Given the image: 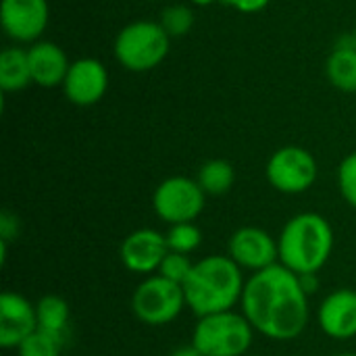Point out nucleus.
I'll use <instances>...</instances> for the list:
<instances>
[{"instance_id":"1","label":"nucleus","mask_w":356,"mask_h":356,"mask_svg":"<svg viewBox=\"0 0 356 356\" xmlns=\"http://www.w3.org/2000/svg\"><path fill=\"white\" fill-rule=\"evenodd\" d=\"M240 307L252 330L269 340H294L309 325V294L300 277L280 263L246 280Z\"/></svg>"},{"instance_id":"2","label":"nucleus","mask_w":356,"mask_h":356,"mask_svg":"<svg viewBox=\"0 0 356 356\" xmlns=\"http://www.w3.org/2000/svg\"><path fill=\"white\" fill-rule=\"evenodd\" d=\"M242 269L227 254H211L194 263L184 284L186 305L200 319L207 315L234 311L244 292Z\"/></svg>"},{"instance_id":"3","label":"nucleus","mask_w":356,"mask_h":356,"mask_svg":"<svg viewBox=\"0 0 356 356\" xmlns=\"http://www.w3.org/2000/svg\"><path fill=\"white\" fill-rule=\"evenodd\" d=\"M280 265L296 275L319 273L334 252V229L330 221L317 213H300L292 217L280 238Z\"/></svg>"},{"instance_id":"4","label":"nucleus","mask_w":356,"mask_h":356,"mask_svg":"<svg viewBox=\"0 0 356 356\" xmlns=\"http://www.w3.org/2000/svg\"><path fill=\"white\" fill-rule=\"evenodd\" d=\"M171 35L159 21H134L127 23L115 38V58L119 65L134 73L156 69L169 54Z\"/></svg>"},{"instance_id":"5","label":"nucleus","mask_w":356,"mask_h":356,"mask_svg":"<svg viewBox=\"0 0 356 356\" xmlns=\"http://www.w3.org/2000/svg\"><path fill=\"white\" fill-rule=\"evenodd\" d=\"M254 330L242 313L223 311L200 317L192 332V346L204 356H244L252 346Z\"/></svg>"},{"instance_id":"6","label":"nucleus","mask_w":356,"mask_h":356,"mask_svg":"<svg viewBox=\"0 0 356 356\" xmlns=\"http://www.w3.org/2000/svg\"><path fill=\"white\" fill-rule=\"evenodd\" d=\"M186 305L184 286L165 280L163 275H148L131 296V311L134 315L152 327L169 325L175 321Z\"/></svg>"},{"instance_id":"7","label":"nucleus","mask_w":356,"mask_h":356,"mask_svg":"<svg viewBox=\"0 0 356 356\" xmlns=\"http://www.w3.org/2000/svg\"><path fill=\"white\" fill-rule=\"evenodd\" d=\"M204 198L207 194L196 179L173 175L156 186L152 207L156 217L165 223H194V219L204 211Z\"/></svg>"},{"instance_id":"8","label":"nucleus","mask_w":356,"mask_h":356,"mask_svg":"<svg viewBox=\"0 0 356 356\" xmlns=\"http://www.w3.org/2000/svg\"><path fill=\"white\" fill-rule=\"evenodd\" d=\"M267 181L282 194H302L313 188L319 175L315 156L300 146H284L267 161Z\"/></svg>"},{"instance_id":"9","label":"nucleus","mask_w":356,"mask_h":356,"mask_svg":"<svg viewBox=\"0 0 356 356\" xmlns=\"http://www.w3.org/2000/svg\"><path fill=\"white\" fill-rule=\"evenodd\" d=\"M50 21L48 0H2L0 25L4 33L21 44L40 42Z\"/></svg>"},{"instance_id":"10","label":"nucleus","mask_w":356,"mask_h":356,"mask_svg":"<svg viewBox=\"0 0 356 356\" xmlns=\"http://www.w3.org/2000/svg\"><path fill=\"white\" fill-rule=\"evenodd\" d=\"M227 257L252 273L263 271L280 261L277 240L261 227H240L227 242Z\"/></svg>"},{"instance_id":"11","label":"nucleus","mask_w":356,"mask_h":356,"mask_svg":"<svg viewBox=\"0 0 356 356\" xmlns=\"http://www.w3.org/2000/svg\"><path fill=\"white\" fill-rule=\"evenodd\" d=\"M108 90L106 67L92 56H83L71 63L63 83L67 100L75 106H92L104 98Z\"/></svg>"},{"instance_id":"12","label":"nucleus","mask_w":356,"mask_h":356,"mask_svg":"<svg viewBox=\"0 0 356 356\" xmlns=\"http://www.w3.org/2000/svg\"><path fill=\"white\" fill-rule=\"evenodd\" d=\"M167 252L169 246L165 234L150 227L131 232L121 244V261L125 269L140 275H150L159 271Z\"/></svg>"},{"instance_id":"13","label":"nucleus","mask_w":356,"mask_h":356,"mask_svg":"<svg viewBox=\"0 0 356 356\" xmlns=\"http://www.w3.org/2000/svg\"><path fill=\"white\" fill-rule=\"evenodd\" d=\"M38 330L35 307L17 292H2L0 296V346L19 348L25 338Z\"/></svg>"},{"instance_id":"14","label":"nucleus","mask_w":356,"mask_h":356,"mask_svg":"<svg viewBox=\"0 0 356 356\" xmlns=\"http://www.w3.org/2000/svg\"><path fill=\"white\" fill-rule=\"evenodd\" d=\"M319 327L334 340H350L356 336V290L340 288L319 305Z\"/></svg>"},{"instance_id":"15","label":"nucleus","mask_w":356,"mask_h":356,"mask_svg":"<svg viewBox=\"0 0 356 356\" xmlns=\"http://www.w3.org/2000/svg\"><path fill=\"white\" fill-rule=\"evenodd\" d=\"M31 81L40 88H63L71 60L54 42H33L27 48Z\"/></svg>"},{"instance_id":"16","label":"nucleus","mask_w":356,"mask_h":356,"mask_svg":"<svg viewBox=\"0 0 356 356\" xmlns=\"http://www.w3.org/2000/svg\"><path fill=\"white\" fill-rule=\"evenodd\" d=\"M31 83L27 50L10 46L0 52V90L19 92Z\"/></svg>"},{"instance_id":"17","label":"nucleus","mask_w":356,"mask_h":356,"mask_svg":"<svg viewBox=\"0 0 356 356\" xmlns=\"http://www.w3.org/2000/svg\"><path fill=\"white\" fill-rule=\"evenodd\" d=\"M325 75L334 88L340 92H356V46L355 42L348 46H338L327 56Z\"/></svg>"},{"instance_id":"18","label":"nucleus","mask_w":356,"mask_h":356,"mask_svg":"<svg viewBox=\"0 0 356 356\" xmlns=\"http://www.w3.org/2000/svg\"><path fill=\"white\" fill-rule=\"evenodd\" d=\"M196 181L207 196H223L236 181V169L225 159H211L198 169Z\"/></svg>"},{"instance_id":"19","label":"nucleus","mask_w":356,"mask_h":356,"mask_svg":"<svg viewBox=\"0 0 356 356\" xmlns=\"http://www.w3.org/2000/svg\"><path fill=\"white\" fill-rule=\"evenodd\" d=\"M35 315H38V330H44L48 334L67 338L69 330V305L65 298L48 294L42 296L35 305Z\"/></svg>"},{"instance_id":"20","label":"nucleus","mask_w":356,"mask_h":356,"mask_svg":"<svg viewBox=\"0 0 356 356\" xmlns=\"http://www.w3.org/2000/svg\"><path fill=\"white\" fill-rule=\"evenodd\" d=\"M67 344V338L48 334L44 330H35L29 338L21 342L17 348L19 356H60Z\"/></svg>"},{"instance_id":"21","label":"nucleus","mask_w":356,"mask_h":356,"mask_svg":"<svg viewBox=\"0 0 356 356\" xmlns=\"http://www.w3.org/2000/svg\"><path fill=\"white\" fill-rule=\"evenodd\" d=\"M165 238H167L169 250L171 252H179V254H190V252H194L202 244V232L194 223L171 225L169 232L165 234Z\"/></svg>"},{"instance_id":"22","label":"nucleus","mask_w":356,"mask_h":356,"mask_svg":"<svg viewBox=\"0 0 356 356\" xmlns=\"http://www.w3.org/2000/svg\"><path fill=\"white\" fill-rule=\"evenodd\" d=\"M159 23L171 38L186 35L194 27V10L186 4H171L161 13Z\"/></svg>"},{"instance_id":"23","label":"nucleus","mask_w":356,"mask_h":356,"mask_svg":"<svg viewBox=\"0 0 356 356\" xmlns=\"http://www.w3.org/2000/svg\"><path fill=\"white\" fill-rule=\"evenodd\" d=\"M192 269H194V263L188 259V254H179V252H171L169 250L167 257L163 259V263H161V267H159L156 273L163 275L165 280L173 282V284L184 286L186 280L190 277Z\"/></svg>"},{"instance_id":"24","label":"nucleus","mask_w":356,"mask_h":356,"mask_svg":"<svg viewBox=\"0 0 356 356\" xmlns=\"http://www.w3.org/2000/svg\"><path fill=\"white\" fill-rule=\"evenodd\" d=\"M338 186L344 200L356 209V152H350L342 159L338 167Z\"/></svg>"},{"instance_id":"25","label":"nucleus","mask_w":356,"mask_h":356,"mask_svg":"<svg viewBox=\"0 0 356 356\" xmlns=\"http://www.w3.org/2000/svg\"><path fill=\"white\" fill-rule=\"evenodd\" d=\"M19 232V219L15 215H10L8 211H2L0 215V242H6L13 240V236H17Z\"/></svg>"},{"instance_id":"26","label":"nucleus","mask_w":356,"mask_h":356,"mask_svg":"<svg viewBox=\"0 0 356 356\" xmlns=\"http://www.w3.org/2000/svg\"><path fill=\"white\" fill-rule=\"evenodd\" d=\"M221 2L236 8V10H240V13H246V15L261 13L269 4V0H221Z\"/></svg>"},{"instance_id":"27","label":"nucleus","mask_w":356,"mask_h":356,"mask_svg":"<svg viewBox=\"0 0 356 356\" xmlns=\"http://www.w3.org/2000/svg\"><path fill=\"white\" fill-rule=\"evenodd\" d=\"M300 277V284L305 288L307 294H313L317 288H319V280H317V273H309V275H298Z\"/></svg>"},{"instance_id":"28","label":"nucleus","mask_w":356,"mask_h":356,"mask_svg":"<svg viewBox=\"0 0 356 356\" xmlns=\"http://www.w3.org/2000/svg\"><path fill=\"white\" fill-rule=\"evenodd\" d=\"M171 356H204L200 350H196L192 344L190 346H179V348H175Z\"/></svg>"},{"instance_id":"29","label":"nucleus","mask_w":356,"mask_h":356,"mask_svg":"<svg viewBox=\"0 0 356 356\" xmlns=\"http://www.w3.org/2000/svg\"><path fill=\"white\" fill-rule=\"evenodd\" d=\"M194 4H198V6H209V4H213L215 0H192Z\"/></svg>"},{"instance_id":"30","label":"nucleus","mask_w":356,"mask_h":356,"mask_svg":"<svg viewBox=\"0 0 356 356\" xmlns=\"http://www.w3.org/2000/svg\"><path fill=\"white\" fill-rule=\"evenodd\" d=\"M334 356H356L355 353H342V355H334Z\"/></svg>"},{"instance_id":"31","label":"nucleus","mask_w":356,"mask_h":356,"mask_svg":"<svg viewBox=\"0 0 356 356\" xmlns=\"http://www.w3.org/2000/svg\"><path fill=\"white\" fill-rule=\"evenodd\" d=\"M353 42H355V46H356V23H355V31H353Z\"/></svg>"}]
</instances>
